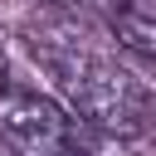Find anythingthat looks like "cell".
Wrapping results in <instances>:
<instances>
[{"mask_svg":"<svg viewBox=\"0 0 156 156\" xmlns=\"http://www.w3.org/2000/svg\"><path fill=\"white\" fill-rule=\"evenodd\" d=\"M24 44L49 68L63 107L88 132L136 136V132L151 127V93L141 88V78H132L117 58H107L102 49H93L83 39V29L63 15V5L44 10L24 29Z\"/></svg>","mask_w":156,"mask_h":156,"instance_id":"cell-1","label":"cell"},{"mask_svg":"<svg viewBox=\"0 0 156 156\" xmlns=\"http://www.w3.org/2000/svg\"><path fill=\"white\" fill-rule=\"evenodd\" d=\"M0 146L5 156H93L88 127L49 93L0 78Z\"/></svg>","mask_w":156,"mask_h":156,"instance_id":"cell-2","label":"cell"},{"mask_svg":"<svg viewBox=\"0 0 156 156\" xmlns=\"http://www.w3.org/2000/svg\"><path fill=\"white\" fill-rule=\"evenodd\" d=\"M102 20H107L112 39H117L127 54L156 63V0H127V5H112V10H102Z\"/></svg>","mask_w":156,"mask_h":156,"instance_id":"cell-3","label":"cell"},{"mask_svg":"<svg viewBox=\"0 0 156 156\" xmlns=\"http://www.w3.org/2000/svg\"><path fill=\"white\" fill-rule=\"evenodd\" d=\"M49 5H78V0H49Z\"/></svg>","mask_w":156,"mask_h":156,"instance_id":"cell-4","label":"cell"},{"mask_svg":"<svg viewBox=\"0 0 156 156\" xmlns=\"http://www.w3.org/2000/svg\"><path fill=\"white\" fill-rule=\"evenodd\" d=\"M0 156H5V151H0Z\"/></svg>","mask_w":156,"mask_h":156,"instance_id":"cell-5","label":"cell"}]
</instances>
